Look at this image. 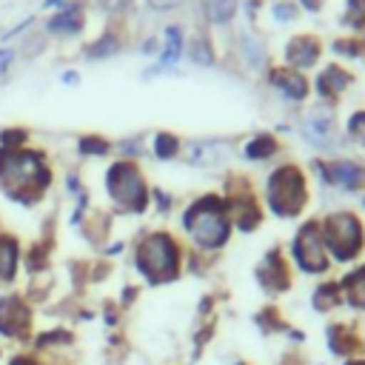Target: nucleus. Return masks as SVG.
Masks as SVG:
<instances>
[{
    "instance_id": "f257e3e1",
    "label": "nucleus",
    "mask_w": 365,
    "mask_h": 365,
    "mask_svg": "<svg viewBox=\"0 0 365 365\" xmlns=\"http://www.w3.org/2000/svg\"><path fill=\"white\" fill-rule=\"evenodd\" d=\"M268 202L277 214H297L305 202V180L297 168H279L268 180Z\"/></svg>"
},
{
    "instance_id": "f03ea898",
    "label": "nucleus",
    "mask_w": 365,
    "mask_h": 365,
    "mask_svg": "<svg viewBox=\"0 0 365 365\" xmlns=\"http://www.w3.org/2000/svg\"><path fill=\"white\" fill-rule=\"evenodd\" d=\"M108 194L120 202V205H131L134 211H140L145 205V185L140 171L131 163H117L108 171Z\"/></svg>"
},
{
    "instance_id": "7ed1b4c3",
    "label": "nucleus",
    "mask_w": 365,
    "mask_h": 365,
    "mask_svg": "<svg viewBox=\"0 0 365 365\" xmlns=\"http://www.w3.org/2000/svg\"><path fill=\"white\" fill-rule=\"evenodd\" d=\"M185 222H188L194 240L202 242V245H208V248H214V245H220L225 240V228L228 225H225V220H222V214H220V208H217L214 200H205V202L194 205L188 211Z\"/></svg>"
},
{
    "instance_id": "20e7f679",
    "label": "nucleus",
    "mask_w": 365,
    "mask_h": 365,
    "mask_svg": "<svg viewBox=\"0 0 365 365\" xmlns=\"http://www.w3.org/2000/svg\"><path fill=\"white\" fill-rule=\"evenodd\" d=\"M325 237H328L331 251L339 259H348L362 242V228L351 214H336V217H331L325 222Z\"/></svg>"
},
{
    "instance_id": "39448f33",
    "label": "nucleus",
    "mask_w": 365,
    "mask_h": 365,
    "mask_svg": "<svg viewBox=\"0 0 365 365\" xmlns=\"http://www.w3.org/2000/svg\"><path fill=\"white\" fill-rule=\"evenodd\" d=\"M137 259H140V268H143L145 274H165V271H171V265H174V245H171V240L163 237V234L148 237V240L143 242Z\"/></svg>"
},
{
    "instance_id": "423d86ee",
    "label": "nucleus",
    "mask_w": 365,
    "mask_h": 365,
    "mask_svg": "<svg viewBox=\"0 0 365 365\" xmlns=\"http://www.w3.org/2000/svg\"><path fill=\"white\" fill-rule=\"evenodd\" d=\"M294 254H297V259H299V265H302L305 271H322V268H325L322 245H319V240H317V234H314L311 225H305L302 234L297 237V242H294Z\"/></svg>"
},
{
    "instance_id": "0eeeda50",
    "label": "nucleus",
    "mask_w": 365,
    "mask_h": 365,
    "mask_svg": "<svg viewBox=\"0 0 365 365\" xmlns=\"http://www.w3.org/2000/svg\"><path fill=\"white\" fill-rule=\"evenodd\" d=\"M302 131H305V137L311 140V143H328L331 137H334V131H336V125H334V114L328 111V108H314L308 117H305V123H302Z\"/></svg>"
},
{
    "instance_id": "6e6552de",
    "label": "nucleus",
    "mask_w": 365,
    "mask_h": 365,
    "mask_svg": "<svg viewBox=\"0 0 365 365\" xmlns=\"http://www.w3.org/2000/svg\"><path fill=\"white\" fill-rule=\"evenodd\" d=\"M317 57H319V43L314 37H308V34H299V37H294L285 46V60L294 63V66H299V68L314 66Z\"/></svg>"
},
{
    "instance_id": "1a4fd4ad",
    "label": "nucleus",
    "mask_w": 365,
    "mask_h": 365,
    "mask_svg": "<svg viewBox=\"0 0 365 365\" xmlns=\"http://www.w3.org/2000/svg\"><path fill=\"white\" fill-rule=\"evenodd\" d=\"M271 83L285 94V97H291V100H305L308 97V80L299 74V71H288V68H277L274 74H271Z\"/></svg>"
},
{
    "instance_id": "9d476101",
    "label": "nucleus",
    "mask_w": 365,
    "mask_h": 365,
    "mask_svg": "<svg viewBox=\"0 0 365 365\" xmlns=\"http://www.w3.org/2000/svg\"><path fill=\"white\" fill-rule=\"evenodd\" d=\"M348 86H351V74L345 68H339V66H325L319 71V77H317V91L322 97H334V94L345 91Z\"/></svg>"
},
{
    "instance_id": "9b49d317",
    "label": "nucleus",
    "mask_w": 365,
    "mask_h": 365,
    "mask_svg": "<svg viewBox=\"0 0 365 365\" xmlns=\"http://www.w3.org/2000/svg\"><path fill=\"white\" fill-rule=\"evenodd\" d=\"M83 26V6L80 3H68L57 17L48 20V31H63V34H71Z\"/></svg>"
},
{
    "instance_id": "f8f14e48",
    "label": "nucleus",
    "mask_w": 365,
    "mask_h": 365,
    "mask_svg": "<svg viewBox=\"0 0 365 365\" xmlns=\"http://www.w3.org/2000/svg\"><path fill=\"white\" fill-rule=\"evenodd\" d=\"M202 11L214 26H225L237 11V0H202Z\"/></svg>"
},
{
    "instance_id": "ddd939ff",
    "label": "nucleus",
    "mask_w": 365,
    "mask_h": 365,
    "mask_svg": "<svg viewBox=\"0 0 365 365\" xmlns=\"http://www.w3.org/2000/svg\"><path fill=\"white\" fill-rule=\"evenodd\" d=\"M331 177L336 180V182H342L345 188H356V182H359V168L354 165V163H336V165H331Z\"/></svg>"
},
{
    "instance_id": "4468645a",
    "label": "nucleus",
    "mask_w": 365,
    "mask_h": 365,
    "mask_svg": "<svg viewBox=\"0 0 365 365\" xmlns=\"http://www.w3.org/2000/svg\"><path fill=\"white\" fill-rule=\"evenodd\" d=\"M180 51H182V34H180V29L168 26L165 29V54H163V60L165 63H174L180 57Z\"/></svg>"
},
{
    "instance_id": "2eb2a0df",
    "label": "nucleus",
    "mask_w": 365,
    "mask_h": 365,
    "mask_svg": "<svg viewBox=\"0 0 365 365\" xmlns=\"http://www.w3.org/2000/svg\"><path fill=\"white\" fill-rule=\"evenodd\" d=\"M188 54H191V60H194L197 66H211V63H214V48H211V43L202 40V37H194Z\"/></svg>"
},
{
    "instance_id": "dca6fc26",
    "label": "nucleus",
    "mask_w": 365,
    "mask_h": 365,
    "mask_svg": "<svg viewBox=\"0 0 365 365\" xmlns=\"http://www.w3.org/2000/svg\"><path fill=\"white\" fill-rule=\"evenodd\" d=\"M14 257H17V251H14L11 240H0V279H9V277H11V271H14Z\"/></svg>"
},
{
    "instance_id": "f3484780",
    "label": "nucleus",
    "mask_w": 365,
    "mask_h": 365,
    "mask_svg": "<svg viewBox=\"0 0 365 365\" xmlns=\"http://www.w3.org/2000/svg\"><path fill=\"white\" fill-rule=\"evenodd\" d=\"M274 151H277L274 137H257V140L245 148V154H248V157H254V160H257V157H268V154H274Z\"/></svg>"
},
{
    "instance_id": "a211bd4d",
    "label": "nucleus",
    "mask_w": 365,
    "mask_h": 365,
    "mask_svg": "<svg viewBox=\"0 0 365 365\" xmlns=\"http://www.w3.org/2000/svg\"><path fill=\"white\" fill-rule=\"evenodd\" d=\"M154 151H157V157H171V154L177 151V140H174L171 134H157Z\"/></svg>"
},
{
    "instance_id": "6ab92c4d",
    "label": "nucleus",
    "mask_w": 365,
    "mask_h": 365,
    "mask_svg": "<svg viewBox=\"0 0 365 365\" xmlns=\"http://www.w3.org/2000/svg\"><path fill=\"white\" fill-rule=\"evenodd\" d=\"M117 46H120V43H117V40L108 34V37H103L97 46H91V51H88V54H91V57H100V54H114V51H117Z\"/></svg>"
},
{
    "instance_id": "aec40b11",
    "label": "nucleus",
    "mask_w": 365,
    "mask_h": 365,
    "mask_svg": "<svg viewBox=\"0 0 365 365\" xmlns=\"http://www.w3.org/2000/svg\"><path fill=\"white\" fill-rule=\"evenodd\" d=\"M106 148H108V145H106L103 140H97V137H83V140H80V151H83V154H106Z\"/></svg>"
},
{
    "instance_id": "412c9836",
    "label": "nucleus",
    "mask_w": 365,
    "mask_h": 365,
    "mask_svg": "<svg viewBox=\"0 0 365 365\" xmlns=\"http://www.w3.org/2000/svg\"><path fill=\"white\" fill-rule=\"evenodd\" d=\"M242 48H245L248 63H251V66H259V60H262V48H259V43H254L251 37H245V40H242Z\"/></svg>"
},
{
    "instance_id": "4be33fe9",
    "label": "nucleus",
    "mask_w": 365,
    "mask_h": 365,
    "mask_svg": "<svg viewBox=\"0 0 365 365\" xmlns=\"http://www.w3.org/2000/svg\"><path fill=\"white\" fill-rule=\"evenodd\" d=\"M351 285H354V302H359V305H365V271H359V274H354L351 277Z\"/></svg>"
},
{
    "instance_id": "5701e85b",
    "label": "nucleus",
    "mask_w": 365,
    "mask_h": 365,
    "mask_svg": "<svg viewBox=\"0 0 365 365\" xmlns=\"http://www.w3.org/2000/svg\"><path fill=\"white\" fill-rule=\"evenodd\" d=\"M274 17H277V20H294V17H297L294 3H277V6H274Z\"/></svg>"
},
{
    "instance_id": "b1692460",
    "label": "nucleus",
    "mask_w": 365,
    "mask_h": 365,
    "mask_svg": "<svg viewBox=\"0 0 365 365\" xmlns=\"http://www.w3.org/2000/svg\"><path fill=\"white\" fill-rule=\"evenodd\" d=\"M148 3V9H157V11H165V9H174V6H180L182 0H145Z\"/></svg>"
},
{
    "instance_id": "393cba45",
    "label": "nucleus",
    "mask_w": 365,
    "mask_h": 365,
    "mask_svg": "<svg viewBox=\"0 0 365 365\" xmlns=\"http://www.w3.org/2000/svg\"><path fill=\"white\" fill-rule=\"evenodd\" d=\"M131 0H100V6L103 9H108V11H120V9H125Z\"/></svg>"
},
{
    "instance_id": "a878e982",
    "label": "nucleus",
    "mask_w": 365,
    "mask_h": 365,
    "mask_svg": "<svg viewBox=\"0 0 365 365\" xmlns=\"http://www.w3.org/2000/svg\"><path fill=\"white\" fill-rule=\"evenodd\" d=\"M362 128H365V111H359V114L351 117V131L356 134V131H362Z\"/></svg>"
},
{
    "instance_id": "bb28decb",
    "label": "nucleus",
    "mask_w": 365,
    "mask_h": 365,
    "mask_svg": "<svg viewBox=\"0 0 365 365\" xmlns=\"http://www.w3.org/2000/svg\"><path fill=\"white\" fill-rule=\"evenodd\" d=\"M11 57H14V51H0V71H6V66H9Z\"/></svg>"
},
{
    "instance_id": "cd10ccee",
    "label": "nucleus",
    "mask_w": 365,
    "mask_h": 365,
    "mask_svg": "<svg viewBox=\"0 0 365 365\" xmlns=\"http://www.w3.org/2000/svg\"><path fill=\"white\" fill-rule=\"evenodd\" d=\"M302 3H305V6H308V9H314V11H317V9H319V6H322V0H302Z\"/></svg>"
}]
</instances>
